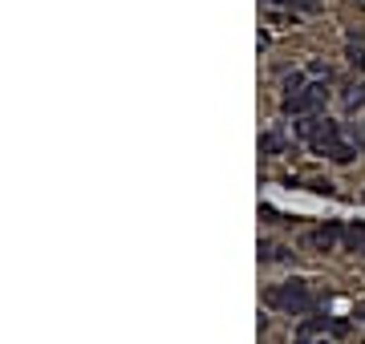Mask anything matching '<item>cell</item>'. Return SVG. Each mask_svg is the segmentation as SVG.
Returning a JSON list of instances; mask_svg holds the SVG:
<instances>
[{
  "mask_svg": "<svg viewBox=\"0 0 365 344\" xmlns=\"http://www.w3.org/2000/svg\"><path fill=\"white\" fill-rule=\"evenodd\" d=\"M268 304L288 312V316H300V312L313 308V295H309V284H304V279H288V284H280V288L268 292Z\"/></svg>",
  "mask_w": 365,
  "mask_h": 344,
  "instance_id": "1",
  "label": "cell"
},
{
  "mask_svg": "<svg viewBox=\"0 0 365 344\" xmlns=\"http://www.w3.org/2000/svg\"><path fill=\"white\" fill-rule=\"evenodd\" d=\"M325 101H329L325 82H313V85H304V89L284 98V114H316V110H325Z\"/></svg>",
  "mask_w": 365,
  "mask_h": 344,
  "instance_id": "2",
  "label": "cell"
},
{
  "mask_svg": "<svg viewBox=\"0 0 365 344\" xmlns=\"http://www.w3.org/2000/svg\"><path fill=\"white\" fill-rule=\"evenodd\" d=\"M341 235H345V231H341V223H325V227H316L313 235H309V247H316V251H333Z\"/></svg>",
  "mask_w": 365,
  "mask_h": 344,
  "instance_id": "3",
  "label": "cell"
},
{
  "mask_svg": "<svg viewBox=\"0 0 365 344\" xmlns=\"http://www.w3.org/2000/svg\"><path fill=\"white\" fill-rule=\"evenodd\" d=\"M345 247H349V251H357V255H365V227H361V223L345 227Z\"/></svg>",
  "mask_w": 365,
  "mask_h": 344,
  "instance_id": "4",
  "label": "cell"
},
{
  "mask_svg": "<svg viewBox=\"0 0 365 344\" xmlns=\"http://www.w3.org/2000/svg\"><path fill=\"white\" fill-rule=\"evenodd\" d=\"M260 150H264V154H280V150H284V138H280V130H268L264 138H260Z\"/></svg>",
  "mask_w": 365,
  "mask_h": 344,
  "instance_id": "5",
  "label": "cell"
},
{
  "mask_svg": "<svg viewBox=\"0 0 365 344\" xmlns=\"http://www.w3.org/2000/svg\"><path fill=\"white\" fill-rule=\"evenodd\" d=\"M353 154H357V150H353V146H345V142H337V146L329 150V158H333V163H341V166H345V163H353Z\"/></svg>",
  "mask_w": 365,
  "mask_h": 344,
  "instance_id": "6",
  "label": "cell"
},
{
  "mask_svg": "<svg viewBox=\"0 0 365 344\" xmlns=\"http://www.w3.org/2000/svg\"><path fill=\"white\" fill-rule=\"evenodd\" d=\"M268 4H292V8H304V13L321 8V0H268Z\"/></svg>",
  "mask_w": 365,
  "mask_h": 344,
  "instance_id": "7",
  "label": "cell"
},
{
  "mask_svg": "<svg viewBox=\"0 0 365 344\" xmlns=\"http://www.w3.org/2000/svg\"><path fill=\"white\" fill-rule=\"evenodd\" d=\"M349 65L365 69V49H361V45H349Z\"/></svg>",
  "mask_w": 365,
  "mask_h": 344,
  "instance_id": "8",
  "label": "cell"
},
{
  "mask_svg": "<svg viewBox=\"0 0 365 344\" xmlns=\"http://www.w3.org/2000/svg\"><path fill=\"white\" fill-rule=\"evenodd\" d=\"M345 106H349V110H361V106H365V82L357 85V94H349V101H345Z\"/></svg>",
  "mask_w": 365,
  "mask_h": 344,
  "instance_id": "9",
  "label": "cell"
},
{
  "mask_svg": "<svg viewBox=\"0 0 365 344\" xmlns=\"http://www.w3.org/2000/svg\"><path fill=\"white\" fill-rule=\"evenodd\" d=\"M297 344H329V340H313V336H297Z\"/></svg>",
  "mask_w": 365,
  "mask_h": 344,
  "instance_id": "10",
  "label": "cell"
},
{
  "mask_svg": "<svg viewBox=\"0 0 365 344\" xmlns=\"http://www.w3.org/2000/svg\"><path fill=\"white\" fill-rule=\"evenodd\" d=\"M357 316H361V320H365V304H357Z\"/></svg>",
  "mask_w": 365,
  "mask_h": 344,
  "instance_id": "11",
  "label": "cell"
}]
</instances>
